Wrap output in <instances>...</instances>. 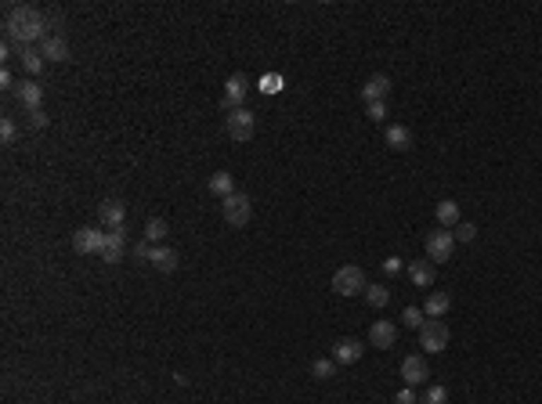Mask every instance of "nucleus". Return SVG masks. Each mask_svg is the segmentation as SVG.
I'll list each match as a JSON object with an SVG mask.
<instances>
[{"mask_svg":"<svg viewBox=\"0 0 542 404\" xmlns=\"http://www.w3.org/2000/svg\"><path fill=\"white\" fill-rule=\"evenodd\" d=\"M47 25H51V18L44 15V11H37V8H29V4H15V8H8V18H4V29H8V40L22 51V47H29V44H44L51 33H47Z\"/></svg>","mask_w":542,"mask_h":404,"instance_id":"nucleus-1","label":"nucleus"},{"mask_svg":"<svg viewBox=\"0 0 542 404\" xmlns=\"http://www.w3.org/2000/svg\"><path fill=\"white\" fill-rule=\"evenodd\" d=\"M220 216H225V224H232V228H246V224H249V216H253V202H249V195L232 192L228 199H220Z\"/></svg>","mask_w":542,"mask_h":404,"instance_id":"nucleus-2","label":"nucleus"},{"mask_svg":"<svg viewBox=\"0 0 542 404\" xmlns=\"http://www.w3.org/2000/svg\"><path fill=\"white\" fill-rule=\"evenodd\" d=\"M333 289L340 293V296H358V293H365L369 286H365V271L358 267V264H343L336 274H333Z\"/></svg>","mask_w":542,"mask_h":404,"instance_id":"nucleus-3","label":"nucleus"},{"mask_svg":"<svg viewBox=\"0 0 542 404\" xmlns=\"http://www.w3.org/2000/svg\"><path fill=\"white\" fill-rule=\"evenodd\" d=\"M253 130H257V116H253L249 109H232L225 112V134L232 141H249Z\"/></svg>","mask_w":542,"mask_h":404,"instance_id":"nucleus-4","label":"nucleus"},{"mask_svg":"<svg viewBox=\"0 0 542 404\" xmlns=\"http://www.w3.org/2000/svg\"><path fill=\"white\" fill-rule=\"evenodd\" d=\"M449 325H444L441 318H427L423 322V329H420V347L427 350V354H441L444 347H449Z\"/></svg>","mask_w":542,"mask_h":404,"instance_id":"nucleus-5","label":"nucleus"},{"mask_svg":"<svg viewBox=\"0 0 542 404\" xmlns=\"http://www.w3.org/2000/svg\"><path fill=\"white\" fill-rule=\"evenodd\" d=\"M105 235H109V231H102V228H80V231H73V250H76L80 257H83V253H98V257H102Z\"/></svg>","mask_w":542,"mask_h":404,"instance_id":"nucleus-6","label":"nucleus"},{"mask_svg":"<svg viewBox=\"0 0 542 404\" xmlns=\"http://www.w3.org/2000/svg\"><path fill=\"white\" fill-rule=\"evenodd\" d=\"M452 250H456L452 231H430V235H427V257H430L434 264L452 260Z\"/></svg>","mask_w":542,"mask_h":404,"instance_id":"nucleus-7","label":"nucleus"},{"mask_svg":"<svg viewBox=\"0 0 542 404\" xmlns=\"http://www.w3.org/2000/svg\"><path fill=\"white\" fill-rule=\"evenodd\" d=\"M246 94H249V80H246L242 73L228 76V83H225V98H220V109H225V112H232V109H242Z\"/></svg>","mask_w":542,"mask_h":404,"instance_id":"nucleus-8","label":"nucleus"},{"mask_svg":"<svg viewBox=\"0 0 542 404\" xmlns=\"http://www.w3.org/2000/svg\"><path fill=\"white\" fill-rule=\"evenodd\" d=\"M427 376H430V368H427V357H423V354H408V357L401 361V379H405L408 386H423Z\"/></svg>","mask_w":542,"mask_h":404,"instance_id":"nucleus-9","label":"nucleus"},{"mask_svg":"<svg viewBox=\"0 0 542 404\" xmlns=\"http://www.w3.org/2000/svg\"><path fill=\"white\" fill-rule=\"evenodd\" d=\"M362 354H365V347H362V339H336L333 343V361L336 365H355V361H362Z\"/></svg>","mask_w":542,"mask_h":404,"instance_id":"nucleus-10","label":"nucleus"},{"mask_svg":"<svg viewBox=\"0 0 542 404\" xmlns=\"http://www.w3.org/2000/svg\"><path fill=\"white\" fill-rule=\"evenodd\" d=\"M369 343H372L376 350H391V347L398 343V325H391V322H372Z\"/></svg>","mask_w":542,"mask_h":404,"instance_id":"nucleus-11","label":"nucleus"},{"mask_svg":"<svg viewBox=\"0 0 542 404\" xmlns=\"http://www.w3.org/2000/svg\"><path fill=\"white\" fill-rule=\"evenodd\" d=\"M387 94H391V76H384V73L369 76V80H365V87H362V102H365V105H372V102H384Z\"/></svg>","mask_w":542,"mask_h":404,"instance_id":"nucleus-12","label":"nucleus"},{"mask_svg":"<svg viewBox=\"0 0 542 404\" xmlns=\"http://www.w3.org/2000/svg\"><path fill=\"white\" fill-rule=\"evenodd\" d=\"M98 221L112 231V228H123V221H126V206L119 202V199H105L102 206H98Z\"/></svg>","mask_w":542,"mask_h":404,"instance_id":"nucleus-13","label":"nucleus"},{"mask_svg":"<svg viewBox=\"0 0 542 404\" xmlns=\"http://www.w3.org/2000/svg\"><path fill=\"white\" fill-rule=\"evenodd\" d=\"M18 102H22L29 112H37V109L44 105V87H40L37 80H22V83H18Z\"/></svg>","mask_w":542,"mask_h":404,"instance_id":"nucleus-14","label":"nucleus"},{"mask_svg":"<svg viewBox=\"0 0 542 404\" xmlns=\"http://www.w3.org/2000/svg\"><path fill=\"white\" fill-rule=\"evenodd\" d=\"M123 245H126V231H123V228H112V231L105 235L102 260H105V264H119V257H123Z\"/></svg>","mask_w":542,"mask_h":404,"instance_id":"nucleus-15","label":"nucleus"},{"mask_svg":"<svg viewBox=\"0 0 542 404\" xmlns=\"http://www.w3.org/2000/svg\"><path fill=\"white\" fill-rule=\"evenodd\" d=\"M177 260H181V257L170 250V245H155V250H152V260H148V264H152L159 274H170V271H177Z\"/></svg>","mask_w":542,"mask_h":404,"instance_id":"nucleus-16","label":"nucleus"},{"mask_svg":"<svg viewBox=\"0 0 542 404\" xmlns=\"http://www.w3.org/2000/svg\"><path fill=\"white\" fill-rule=\"evenodd\" d=\"M40 54H44V61H66V58H69V44H66V37L51 33V37L40 44Z\"/></svg>","mask_w":542,"mask_h":404,"instance_id":"nucleus-17","label":"nucleus"},{"mask_svg":"<svg viewBox=\"0 0 542 404\" xmlns=\"http://www.w3.org/2000/svg\"><path fill=\"white\" fill-rule=\"evenodd\" d=\"M449 307H452L449 293H430V296H427V307H423V314H427V318H444V314H449Z\"/></svg>","mask_w":542,"mask_h":404,"instance_id":"nucleus-18","label":"nucleus"},{"mask_svg":"<svg viewBox=\"0 0 542 404\" xmlns=\"http://www.w3.org/2000/svg\"><path fill=\"white\" fill-rule=\"evenodd\" d=\"M408 278H412V282H416L420 289L434 286V264H427V260H412V267H408Z\"/></svg>","mask_w":542,"mask_h":404,"instance_id":"nucleus-19","label":"nucleus"},{"mask_svg":"<svg viewBox=\"0 0 542 404\" xmlns=\"http://www.w3.org/2000/svg\"><path fill=\"white\" fill-rule=\"evenodd\" d=\"M210 192H213L217 199H228V195L235 192V180H232V173H228V170H217V173L210 177Z\"/></svg>","mask_w":542,"mask_h":404,"instance_id":"nucleus-20","label":"nucleus"},{"mask_svg":"<svg viewBox=\"0 0 542 404\" xmlns=\"http://www.w3.org/2000/svg\"><path fill=\"white\" fill-rule=\"evenodd\" d=\"M387 145H391L394 152L412 148V130H408V127H401V123H394V127H387Z\"/></svg>","mask_w":542,"mask_h":404,"instance_id":"nucleus-21","label":"nucleus"},{"mask_svg":"<svg viewBox=\"0 0 542 404\" xmlns=\"http://www.w3.org/2000/svg\"><path fill=\"white\" fill-rule=\"evenodd\" d=\"M437 221H441L444 228H456V224H459V202H456V199H441V202H437Z\"/></svg>","mask_w":542,"mask_h":404,"instance_id":"nucleus-22","label":"nucleus"},{"mask_svg":"<svg viewBox=\"0 0 542 404\" xmlns=\"http://www.w3.org/2000/svg\"><path fill=\"white\" fill-rule=\"evenodd\" d=\"M18 58H22V69H25L29 76H37V73L44 69V54H40L37 47H22V51H18Z\"/></svg>","mask_w":542,"mask_h":404,"instance_id":"nucleus-23","label":"nucleus"},{"mask_svg":"<svg viewBox=\"0 0 542 404\" xmlns=\"http://www.w3.org/2000/svg\"><path fill=\"white\" fill-rule=\"evenodd\" d=\"M311 376H314V379H322V383L333 379V376H336V361H333V357H318V361H311Z\"/></svg>","mask_w":542,"mask_h":404,"instance_id":"nucleus-24","label":"nucleus"},{"mask_svg":"<svg viewBox=\"0 0 542 404\" xmlns=\"http://www.w3.org/2000/svg\"><path fill=\"white\" fill-rule=\"evenodd\" d=\"M167 231H170V228H167L163 216H152V221L145 224V238H148L152 245H155V242H163V238H167Z\"/></svg>","mask_w":542,"mask_h":404,"instance_id":"nucleus-25","label":"nucleus"},{"mask_svg":"<svg viewBox=\"0 0 542 404\" xmlns=\"http://www.w3.org/2000/svg\"><path fill=\"white\" fill-rule=\"evenodd\" d=\"M365 300H369V307H376V310H379V307H387L391 289H387V286H369V289H365Z\"/></svg>","mask_w":542,"mask_h":404,"instance_id":"nucleus-26","label":"nucleus"},{"mask_svg":"<svg viewBox=\"0 0 542 404\" xmlns=\"http://www.w3.org/2000/svg\"><path fill=\"white\" fill-rule=\"evenodd\" d=\"M401 322H405L408 329H416V332H420L423 322H427V318H423V307H405V310H401Z\"/></svg>","mask_w":542,"mask_h":404,"instance_id":"nucleus-27","label":"nucleus"},{"mask_svg":"<svg viewBox=\"0 0 542 404\" xmlns=\"http://www.w3.org/2000/svg\"><path fill=\"white\" fill-rule=\"evenodd\" d=\"M420 404H449V390H444V386H427Z\"/></svg>","mask_w":542,"mask_h":404,"instance_id":"nucleus-28","label":"nucleus"},{"mask_svg":"<svg viewBox=\"0 0 542 404\" xmlns=\"http://www.w3.org/2000/svg\"><path fill=\"white\" fill-rule=\"evenodd\" d=\"M452 238H456V242H473V238H477V228L466 224V221H459V224L452 228Z\"/></svg>","mask_w":542,"mask_h":404,"instance_id":"nucleus-29","label":"nucleus"},{"mask_svg":"<svg viewBox=\"0 0 542 404\" xmlns=\"http://www.w3.org/2000/svg\"><path fill=\"white\" fill-rule=\"evenodd\" d=\"M0 137H4V145H11L18 137V123L15 119H0Z\"/></svg>","mask_w":542,"mask_h":404,"instance_id":"nucleus-30","label":"nucleus"},{"mask_svg":"<svg viewBox=\"0 0 542 404\" xmlns=\"http://www.w3.org/2000/svg\"><path fill=\"white\" fill-rule=\"evenodd\" d=\"M152 250H155V245L148 242V238H141V242H134V260H152Z\"/></svg>","mask_w":542,"mask_h":404,"instance_id":"nucleus-31","label":"nucleus"},{"mask_svg":"<svg viewBox=\"0 0 542 404\" xmlns=\"http://www.w3.org/2000/svg\"><path fill=\"white\" fill-rule=\"evenodd\" d=\"M29 127H33V130H44V127H47V112H44V109L29 112Z\"/></svg>","mask_w":542,"mask_h":404,"instance_id":"nucleus-32","label":"nucleus"},{"mask_svg":"<svg viewBox=\"0 0 542 404\" xmlns=\"http://www.w3.org/2000/svg\"><path fill=\"white\" fill-rule=\"evenodd\" d=\"M369 119H376V123L387 119V102H372V105H369Z\"/></svg>","mask_w":542,"mask_h":404,"instance_id":"nucleus-33","label":"nucleus"},{"mask_svg":"<svg viewBox=\"0 0 542 404\" xmlns=\"http://www.w3.org/2000/svg\"><path fill=\"white\" fill-rule=\"evenodd\" d=\"M394 404H416V393H412V386H405V390H398V397H394Z\"/></svg>","mask_w":542,"mask_h":404,"instance_id":"nucleus-34","label":"nucleus"},{"mask_svg":"<svg viewBox=\"0 0 542 404\" xmlns=\"http://www.w3.org/2000/svg\"><path fill=\"white\" fill-rule=\"evenodd\" d=\"M384 271H387V274H398V271H401V260H398V257H387V260H384Z\"/></svg>","mask_w":542,"mask_h":404,"instance_id":"nucleus-35","label":"nucleus"}]
</instances>
